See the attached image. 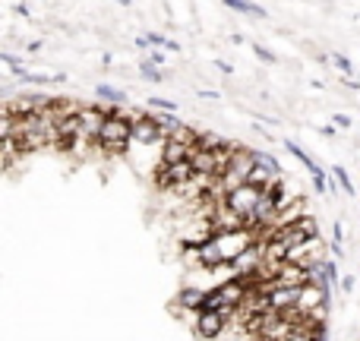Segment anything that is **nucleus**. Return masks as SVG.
Segmentation results:
<instances>
[{"label": "nucleus", "mask_w": 360, "mask_h": 341, "mask_svg": "<svg viewBox=\"0 0 360 341\" xmlns=\"http://www.w3.org/2000/svg\"><path fill=\"white\" fill-rule=\"evenodd\" d=\"M205 297H209V291H205V288H184V291L177 294V307H180V310L199 313L205 307Z\"/></svg>", "instance_id": "nucleus-11"}, {"label": "nucleus", "mask_w": 360, "mask_h": 341, "mask_svg": "<svg viewBox=\"0 0 360 341\" xmlns=\"http://www.w3.org/2000/svg\"><path fill=\"white\" fill-rule=\"evenodd\" d=\"M323 259L326 256H323V240H319V234L307 237L304 243H297V247L288 250V262H297V266H307V269L319 266Z\"/></svg>", "instance_id": "nucleus-7"}, {"label": "nucleus", "mask_w": 360, "mask_h": 341, "mask_svg": "<svg viewBox=\"0 0 360 341\" xmlns=\"http://www.w3.org/2000/svg\"><path fill=\"white\" fill-rule=\"evenodd\" d=\"M139 76H143V79H149V82H162V79H165V73H162V70H158L152 60H146L143 67H139Z\"/></svg>", "instance_id": "nucleus-14"}, {"label": "nucleus", "mask_w": 360, "mask_h": 341, "mask_svg": "<svg viewBox=\"0 0 360 341\" xmlns=\"http://www.w3.org/2000/svg\"><path fill=\"white\" fill-rule=\"evenodd\" d=\"M329 60H332V63H335V67H338V70H342V73H345V76H348V73H351V70H354V67H351V60H348V57H342V54H329Z\"/></svg>", "instance_id": "nucleus-17"}, {"label": "nucleus", "mask_w": 360, "mask_h": 341, "mask_svg": "<svg viewBox=\"0 0 360 341\" xmlns=\"http://www.w3.org/2000/svg\"><path fill=\"white\" fill-rule=\"evenodd\" d=\"M108 114H114V111H105V108H95V105H82V111H79V139L82 143H98Z\"/></svg>", "instance_id": "nucleus-4"}, {"label": "nucleus", "mask_w": 360, "mask_h": 341, "mask_svg": "<svg viewBox=\"0 0 360 341\" xmlns=\"http://www.w3.org/2000/svg\"><path fill=\"white\" fill-rule=\"evenodd\" d=\"M224 6H231L237 13H247V16H256V19H266V10L259 4H253V0H224Z\"/></svg>", "instance_id": "nucleus-12"}, {"label": "nucleus", "mask_w": 360, "mask_h": 341, "mask_svg": "<svg viewBox=\"0 0 360 341\" xmlns=\"http://www.w3.org/2000/svg\"><path fill=\"white\" fill-rule=\"evenodd\" d=\"M231 316H234V313H228V310H199L196 313V335L205 338V341L218 338Z\"/></svg>", "instance_id": "nucleus-5"}, {"label": "nucleus", "mask_w": 360, "mask_h": 341, "mask_svg": "<svg viewBox=\"0 0 360 341\" xmlns=\"http://www.w3.org/2000/svg\"><path fill=\"white\" fill-rule=\"evenodd\" d=\"M98 143L105 146L108 152H124L127 143H133V114H120V111L108 114Z\"/></svg>", "instance_id": "nucleus-1"}, {"label": "nucleus", "mask_w": 360, "mask_h": 341, "mask_svg": "<svg viewBox=\"0 0 360 341\" xmlns=\"http://www.w3.org/2000/svg\"><path fill=\"white\" fill-rule=\"evenodd\" d=\"M285 149H288V152H291V155H294V158H297V162H300V165H304V168H307V171H310V174H313V177H316V174H326V171H323V168H319V165H316V162H313V158H310V155H307V152H304V149H300V146H294V143H285Z\"/></svg>", "instance_id": "nucleus-13"}, {"label": "nucleus", "mask_w": 360, "mask_h": 341, "mask_svg": "<svg viewBox=\"0 0 360 341\" xmlns=\"http://www.w3.org/2000/svg\"><path fill=\"white\" fill-rule=\"evenodd\" d=\"M149 105H152V108H162V111H177V105H174V101H162V98H152Z\"/></svg>", "instance_id": "nucleus-19"}, {"label": "nucleus", "mask_w": 360, "mask_h": 341, "mask_svg": "<svg viewBox=\"0 0 360 341\" xmlns=\"http://www.w3.org/2000/svg\"><path fill=\"white\" fill-rule=\"evenodd\" d=\"M335 177H338V184H342V190H345V193H351V196H354V184H351L348 171H345V168H335Z\"/></svg>", "instance_id": "nucleus-16"}, {"label": "nucleus", "mask_w": 360, "mask_h": 341, "mask_svg": "<svg viewBox=\"0 0 360 341\" xmlns=\"http://www.w3.org/2000/svg\"><path fill=\"white\" fill-rule=\"evenodd\" d=\"M259 266H262V247H259V243L247 247V250H243V253L234 259V269H237V275H240V278H250V275H253Z\"/></svg>", "instance_id": "nucleus-10"}, {"label": "nucleus", "mask_w": 360, "mask_h": 341, "mask_svg": "<svg viewBox=\"0 0 360 341\" xmlns=\"http://www.w3.org/2000/svg\"><path fill=\"white\" fill-rule=\"evenodd\" d=\"M133 143H143V146H152V143H165V130H162V120L152 114H133Z\"/></svg>", "instance_id": "nucleus-6"}, {"label": "nucleus", "mask_w": 360, "mask_h": 341, "mask_svg": "<svg viewBox=\"0 0 360 341\" xmlns=\"http://www.w3.org/2000/svg\"><path fill=\"white\" fill-rule=\"evenodd\" d=\"M332 120H335L338 127H345V130H348V127H351V117H348V114H335V117H332Z\"/></svg>", "instance_id": "nucleus-20"}, {"label": "nucleus", "mask_w": 360, "mask_h": 341, "mask_svg": "<svg viewBox=\"0 0 360 341\" xmlns=\"http://www.w3.org/2000/svg\"><path fill=\"white\" fill-rule=\"evenodd\" d=\"M152 63H155V67H162V63H165V57L158 54V51H152Z\"/></svg>", "instance_id": "nucleus-21"}, {"label": "nucleus", "mask_w": 360, "mask_h": 341, "mask_svg": "<svg viewBox=\"0 0 360 341\" xmlns=\"http://www.w3.org/2000/svg\"><path fill=\"white\" fill-rule=\"evenodd\" d=\"M253 54L259 57L262 63H275V54H272V51H266V48H262V44H253Z\"/></svg>", "instance_id": "nucleus-18"}, {"label": "nucleus", "mask_w": 360, "mask_h": 341, "mask_svg": "<svg viewBox=\"0 0 360 341\" xmlns=\"http://www.w3.org/2000/svg\"><path fill=\"white\" fill-rule=\"evenodd\" d=\"M98 95H101L105 101H124V98H127V95L120 92V89H114V86H98Z\"/></svg>", "instance_id": "nucleus-15"}, {"label": "nucleus", "mask_w": 360, "mask_h": 341, "mask_svg": "<svg viewBox=\"0 0 360 341\" xmlns=\"http://www.w3.org/2000/svg\"><path fill=\"white\" fill-rule=\"evenodd\" d=\"M209 221H212V228H215V234H218V231H240V228H247V221H243V218L237 215L228 202H212Z\"/></svg>", "instance_id": "nucleus-9"}, {"label": "nucleus", "mask_w": 360, "mask_h": 341, "mask_svg": "<svg viewBox=\"0 0 360 341\" xmlns=\"http://www.w3.org/2000/svg\"><path fill=\"white\" fill-rule=\"evenodd\" d=\"M262 193H266V186H259V184H253V180H247V184H240L237 190H231V196L224 199V202H228L231 209H234L237 215L243 218V221H247V218L253 215V209L259 205Z\"/></svg>", "instance_id": "nucleus-3"}, {"label": "nucleus", "mask_w": 360, "mask_h": 341, "mask_svg": "<svg viewBox=\"0 0 360 341\" xmlns=\"http://www.w3.org/2000/svg\"><path fill=\"white\" fill-rule=\"evenodd\" d=\"M196 177V171H193V162L186 158V162H162V168H158V184L162 186H186L190 180Z\"/></svg>", "instance_id": "nucleus-8"}, {"label": "nucleus", "mask_w": 360, "mask_h": 341, "mask_svg": "<svg viewBox=\"0 0 360 341\" xmlns=\"http://www.w3.org/2000/svg\"><path fill=\"white\" fill-rule=\"evenodd\" d=\"M212 247H215V253H218V259L221 262H234L237 256L243 253L247 247H253L256 243V234H253V228H240V231H218L215 237H212Z\"/></svg>", "instance_id": "nucleus-2"}]
</instances>
